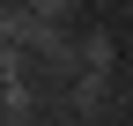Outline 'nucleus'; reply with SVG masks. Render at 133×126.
Masks as SVG:
<instances>
[{
  "label": "nucleus",
  "instance_id": "obj_1",
  "mask_svg": "<svg viewBox=\"0 0 133 126\" xmlns=\"http://www.w3.org/2000/svg\"><path fill=\"white\" fill-rule=\"evenodd\" d=\"M66 97H74V111H81V119H96V111H104V97H111V74H89V67L66 74Z\"/></svg>",
  "mask_w": 133,
  "mask_h": 126
},
{
  "label": "nucleus",
  "instance_id": "obj_3",
  "mask_svg": "<svg viewBox=\"0 0 133 126\" xmlns=\"http://www.w3.org/2000/svg\"><path fill=\"white\" fill-rule=\"evenodd\" d=\"M0 111H8V119H30V111H37V97H30V82L15 67H8V89H0Z\"/></svg>",
  "mask_w": 133,
  "mask_h": 126
},
{
  "label": "nucleus",
  "instance_id": "obj_2",
  "mask_svg": "<svg viewBox=\"0 0 133 126\" xmlns=\"http://www.w3.org/2000/svg\"><path fill=\"white\" fill-rule=\"evenodd\" d=\"M81 67H89V74H111V67H118V45H111L104 30H89V37H81Z\"/></svg>",
  "mask_w": 133,
  "mask_h": 126
},
{
  "label": "nucleus",
  "instance_id": "obj_4",
  "mask_svg": "<svg viewBox=\"0 0 133 126\" xmlns=\"http://www.w3.org/2000/svg\"><path fill=\"white\" fill-rule=\"evenodd\" d=\"M30 8H37L44 22H66V15H74V0H30Z\"/></svg>",
  "mask_w": 133,
  "mask_h": 126
}]
</instances>
